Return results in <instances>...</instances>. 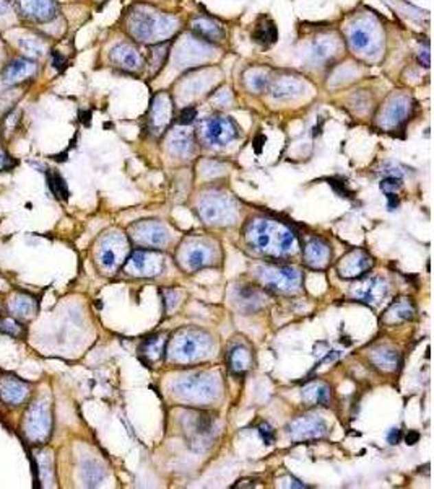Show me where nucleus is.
I'll use <instances>...</instances> for the list:
<instances>
[{"mask_svg": "<svg viewBox=\"0 0 434 489\" xmlns=\"http://www.w3.org/2000/svg\"><path fill=\"white\" fill-rule=\"evenodd\" d=\"M246 239L251 246L269 257H290L298 250V240L293 230L277 220H251L246 228Z\"/></svg>", "mask_w": 434, "mask_h": 489, "instance_id": "nucleus-1", "label": "nucleus"}, {"mask_svg": "<svg viewBox=\"0 0 434 489\" xmlns=\"http://www.w3.org/2000/svg\"><path fill=\"white\" fill-rule=\"evenodd\" d=\"M214 349V339L202 329L184 328L172 336L166 347L168 358L176 364H192L207 359Z\"/></svg>", "mask_w": 434, "mask_h": 489, "instance_id": "nucleus-2", "label": "nucleus"}, {"mask_svg": "<svg viewBox=\"0 0 434 489\" xmlns=\"http://www.w3.org/2000/svg\"><path fill=\"white\" fill-rule=\"evenodd\" d=\"M172 395L185 403H208L220 395V382L212 373H192L181 377L172 385Z\"/></svg>", "mask_w": 434, "mask_h": 489, "instance_id": "nucleus-3", "label": "nucleus"}, {"mask_svg": "<svg viewBox=\"0 0 434 489\" xmlns=\"http://www.w3.org/2000/svg\"><path fill=\"white\" fill-rule=\"evenodd\" d=\"M255 274L265 287L280 294L299 292L303 284V276L298 270L282 264H262L257 268Z\"/></svg>", "mask_w": 434, "mask_h": 489, "instance_id": "nucleus-4", "label": "nucleus"}, {"mask_svg": "<svg viewBox=\"0 0 434 489\" xmlns=\"http://www.w3.org/2000/svg\"><path fill=\"white\" fill-rule=\"evenodd\" d=\"M128 240L122 232L111 230L104 233L96 246V261L104 272H114L127 259Z\"/></svg>", "mask_w": 434, "mask_h": 489, "instance_id": "nucleus-5", "label": "nucleus"}, {"mask_svg": "<svg viewBox=\"0 0 434 489\" xmlns=\"http://www.w3.org/2000/svg\"><path fill=\"white\" fill-rule=\"evenodd\" d=\"M21 429L25 437L33 444H43L51 437L52 413L47 400H36L33 404H30L28 411L25 413Z\"/></svg>", "mask_w": 434, "mask_h": 489, "instance_id": "nucleus-6", "label": "nucleus"}, {"mask_svg": "<svg viewBox=\"0 0 434 489\" xmlns=\"http://www.w3.org/2000/svg\"><path fill=\"white\" fill-rule=\"evenodd\" d=\"M198 215L205 224L210 226H228L238 217V207L233 199L225 195H205L198 201Z\"/></svg>", "mask_w": 434, "mask_h": 489, "instance_id": "nucleus-7", "label": "nucleus"}, {"mask_svg": "<svg viewBox=\"0 0 434 489\" xmlns=\"http://www.w3.org/2000/svg\"><path fill=\"white\" fill-rule=\"evenodd\" d=\"M128 30L132 36L140 41H153L155 38H165L176 30L174 21L166 17H157L153 13L135 12L128 20Z\"/></svg>", "mask_w": 434, "mask_h": 489, "instance_id": "nucleus-8", "label": "nucleus"}, {"mask_svg": "<svg viewBox=\"0 0 434 489\" xmlns=\"http://www.w3.org/2000/svg\"><path fill=\"white\" fill-rule=\"evenodd\" d=\"M179 264L187 271H197L210 266L215 261V248L210 241L189 239L181 245L178 253Z\"/></svg>", "mask_w": 434, "mask_h": 489, "instance_id": "nucleus-9", "label": "nucleus"}, {"mask_svg": "<svg viewBox=\"0 0 434 489\" xmlns=\"http://www.w3.org/2000/svg\"><path fill=\"white\" fill-rule=\"evenodd\" d=\"M165 270V258L152 250H137L126 259L124 271L135 277H155Z\"/></svg>", "mask_w": 434, "mask_h": 489, "instance_id": "nucleus-10", "label": "nucleus"}, {"mask_svg": "<svg viewBox=\"0 0 434 489\" xmlns=\"http://www.w3.org/2000/svg\"><path fill=\"white\" fill-rule=\"evenodd\" d=\"M130 237L135 243L148 248H161L170 241V232L163 224L155 220H141L130 227Z\"/></svg>", "mask_w": 434, "mask_h": 489, "instance_id": "nucleus-11", "label": "nucleus"}, {"mask_svg": "<svg viewBox=\"0 0 434 489\" xmlns=\"http://www.w3.org/2000/svg\"><path fill=\"white\" fill-rule=\"evenodd\" d=\"M389 294V283L384 277L371 276L360 279L356 284L352 285L350 289V295L353 298H356L358 302L366 303V305L378 307L380 302L387 297Z\"/></svg>", "mask_w": 434, "mask_h": 489, "instance_id": "nucleus-12", "label": "nucleus"}, {"mask_svg": "<svg viewBox=\"0 0 434 489\" xmlns=\"http://www.w3.org/2000/svg\"><path fill=\"white\" fill-rule=\"evenodd\" d=\"M288 434L296 442L321 439L329 433V426L321 416H301L288 424Z\"/></svg>", "mask_w": 434, "mask_h": 489, "instance_id": "nucleus-13", "label": "nucleus"}, {"mask_svg": "<svg viewBox=\"0 0 434 489\" xmlns=\"http://www.w3.org/2000/svg\"><path fill=\"white\" fill-rule=\"evenodd\" d=\"M202 135L208 144L215 145H225L231 142L239 135V129L236 122L229 118H210L203 122L202 126Z\"/></svg>", "mask_w": 434, "mask_h": 489, "instance_id": "nucleus-14", "label": "nucleus"}, {"mask_svg": "<svg viewBox=\"0 0 434 489\" xmlns=\"http://www.w3.org/2000/svg\"><path fill=\"white\" fill-rule=\"evenodd\" d=\"M13 2L26 20L36 21V23H47L57 15L54 0H13Z\"/></svg>", "mask_w": 434, "mask_h": 489, "instance_id": "nucleus-15", "label": "nucleus"}, {"mask_svg": "<svg viewBox=\"0 0 434 489\" xmlns=\"http://www.w3.org/2000/svg\"><path fill=\"white\" fill-rule=\"evenodd\" d=\"M373 266V259L363 250H353L340 259L336 264V271L345 279H353V277H361L366 274Z\"/></svg>", "mask_w": 434, "mask_h": 489, "instance_id": "nucleus-16", "label": "nucleus"}, {"mask_svg": "<svg viewBox=\"0 0 434 489\" xmlns=\"http://www.w3.org/2000/svg\"><path fill=\"white\" fill-rule=\"evenodd\" d=\"M31 393L28 383L15 376H0V400L10 406L25 403Z\"/></svg>", "mask_w": 434, "mask_h": 489, "instance_id": "nucleus-17", "label": "nucleus"}, {"mask_svg": "<svg viewBox=\"0 0 434 489\" xmlns=\"http://www.w3.org/2000/svg\"><path fill=\"white\" fill-rule=\"evenodd\" d=\"M303 254L304 261H306L309 268H312V270H324L330 261L332 251L326 240L319 239V237H311L306 241V245H304Z\"/></svg>", "mask_w": 434, "mask_h": 489, "instance_id": "nucleus-18", "label": "nucleus"}, {"mask_svg": "<svg viewBox=\"0 0 434 489\" xmlns=\"http://www.w3.org/2000/svg\"><path fill=\"white\" fill-rule=\"evenodd\" d=\"M38 65L33 59H28V57H19V59H13L10 64L7 65L5 70H3L2 80L7 85H15V83H20L26 80V78L33 77L36 74Z\"/></svg>", "mask_w": 434, "mask_h": 489, "instance_id": "nucleus-19", "label": "nucleus"}, {"mask_svg": "<svg viewBox=\"0 0 434 489\" xmlns=\"http://www.w3.org/2000/svg\"><path fill=\"white\" fill-rule=\"evenodd\" d=\"M171 101L168 95H157L150 107V126L153 132H161L171 121Z\"/></svg>", "mask_w": 434, "mask_h": 489, "instance_id": "nucleus-20", "label": "nucleus"}, {"mask_svg": "<svg viewBox=\"0 0 434 489\" xmlns=\"http://www.w3.org/2000/svg\"><path fill=\"white\" fill-rule=\"evenodd\" d=\"M8 312L16 320H31L38 312V302L33 295L16 292L8 301Z\"/></svg>", "mask_w": 434, "mask_h": 489, "instance_id": "nucleus-21", "label": "nucleus"}, {"mask_svg": "<svg viewBox=\"0 0 434 489\" xmlns=\"http://www.w3.org/2000/svg\"><path fill=\"white\" fill-rule=\"evenodd\" d=\"M111 61L126 70H135L140 65V56L134 47L128 46L126 43H119L109 52Z\"/></svg>", "mask_w": 434, "mask_h": 489, "instance_id": "nucleus-22", "label": "nucleus"}, {"mask_svg": "<svg viewBox=\"0 0 434 489\" xmlns=\"http://www.w3.org/2000/svg\"><path fill=\"white\" fill-rule=\"evenodd\" d=\"M415 315V305L411 303L410 298H398L392 303L391 307L385 310L382 316V321L385 325H397L402 321L411 320Z\"/></svg>", "mask_w": 434, "mask_h": 489, "instance_id": "nucleus-23", "label": "nucleus"}, {"mask_svg": "<svg viewBox=\"0 0 434 489\" xmlns=\"http://www.w3.org/2000/svg\"><path fill=\"white\" fill-rule=\"evenodd\" d=\"M34 460H36L38 466V478L41 481L43 488H51L54 486L56 477H54V458H52V453L46 448H41V450L34 452Z\"/></svg>", "mask_w": 434, "mask_h": 489, "instance_id": "nucleus-24", "label": "nucleus"}, {"mask_svg": "<svg viewBox=\"0 0 434 489\" xmlns=\"http://www.w3.org/2000/svg\"><path fill=\"white\" fill-rule=\"evenodd\" d=\"M168 149L176 157H189L194 152V149H196L194 135L189 131H174L171 134L170 142H168Z\"/></svg>", "mask_w": 434, "mask_h": 489, "instance_id": "nucleus-25", "label": "nucleus"}, {"mask_svg": "<svg viewBox=\"0 0 434 489\" xmlns=\"http://www.w3.org/2000/svg\"><path fill=\"white\" fill-rule=\"evenodd\" d=\"M228 365L234 373H246L252 365V352L244 345L233 346L228 352Z\"/></svg>", "mask_w": 434, "mask_h": 489, "instance_id": "nucleus-26", "label": "nucleus"}, {"mask_svg": "<svg viewBox=\"0 0 434 489\" xmlns=\"http://www.w3.org/2000/svg\"><path fill=\"white\" fill-rule=\"evenodd\" d=\"M301 398H303V403L308 404V406L327 404L330 400V389L329 385L322 382H312L301 391Z\"/></svg>", "mask_w": 434, "mask_h": 489, "instance_id": "nucleus-27", "label": "nucleus"}, {"mask_svg": "<svg viewBox=\"0 0 434 489\" xmlns=\"http://www.w3.org/2000/svg\"><path fill=\"white\" fill-rule=\"evenodd\" d=\"M165 347L166 341L163 334H157V336L145 339L144 345L140 347V358L145 360V364L157 362V360L165 356Z\"/></svg>", "mask_w": 434, "mask_h": 489, "instance_id": "nucleus-28", "label": "nucleus"}, {"mask_svg": "<svg viewBox=\"0 0 434 489\" xmlns=\"http://www.w3.org/2000/svg\"><path fill=\"white\" fill-rule=\"evenodd\" d=\"M371 362H373L379 370L384 372H393L398 369L400 364V356L397 351L391 349V347H379V349L373 351L371 354Z\"/></svg>", "mask_w": 434, "mask_h": 489, "instance_id": "nucleus-29", "label": "nucleus"}, {"mask_svg": "<svg viewBox=\"0 0 434 489\" xmlns=\"http://www.w3.org/2000/svg\"><path fill=\"white\" fill-rule=\"evenodd\" d=\"M348 38H350V44H352L353 50L360 51V52H366L374 43L371 28H367V25H365V23H356L355 26H352Z\"/></svg>", "mask_w": 434, "mask_h": 489, "instance_id": "nucleus-30", "label": "nucleus"}, {"mask_svg": "<svg viewBox=\"0 0 434 489\" xmlns=\"http://www.w3.org/2000/svg\"><path fill=\"white\" fill-rule=\"evenodd\" d=\"M409 100L407 98H396L391 103V107L387 108L384 118V124L389 127L398 126L402 121L407 120V114H409Z\"/></svg>", "mask_w": 434, "mask_h": 489, "instance_id": "nucleus-31", "label": "nucleus"}, {"mask_svg": "<svg viewBox=\"0 0 434 489\" xmlns=\"http://www.w3.org/2000/svg\"><path fill=\"white\" fill-rule=\"evenodd\" d=\"M214 422L212 417L205 413H192L187 416V431H190L196 437H205L210 434Z\"/></svg>", "mask_w": 434, "mask_h": 489, "instance_id": "nucleus-32", "label": "nucleus"}, {"mask_svg": "<svg viewBox=\"0 0 434 489\" xmlns=\"http://www.w3.org/2000/svg\"><path fill=\"white\" fill-rule=\"evenodd\" d=\"M239 298V307L244 308L246 312H255L259 310L260 307L264 305V295L259 290L252 289V287H242L238 292Z\"/></svg>", "mask_w": 434, "mask_h": 489, "instance_id": "nucleus-33", "label": "nucleus"}, {"mask_svg": "<svg viewBox=\"0 0 434 489\" xmlns=\"http://www.w3.org/2000/svg\"><path fill=\"white\" fill-rule=\"evenodd\" d=\"M106 477V470L103 468V465H100L98 461L95 460H88L82 466V479L85 481L87 486L95 488L103 481Z\"/></svg>", "mask_w": 434, "mask_h": 489, "instance_id": "nucleus-34", "label": "nucleus"}, {"mask_svg": "<svg viewBox=\"0 0 434 489\" xmlns=\"http://www.w3.org/2000/svg\"><path fill=\"white\" fill-rule=\"evenodd\" d=\"M252 39L259 44H273L278 39V30L273 21H267V23L257 25L255 32L252 33Z\"/></svg>", "mask_w": 434, "mask_h": 489, "instance_id": "nucleus-35", "label": "nucleus"}, {"mask_svg": "<svg viewBox=\"0 0 434 489\" xmlns=\"http://www.w3.org/2000/svg\"><path fill=\"white\" fill-rule=\"evenodd\" d=\"M194 32L201 38L208 39V41H218V39L223 36V32H221L220 26L208 20H197L196 23H194Z\"/></svg>", "mask_w": 434, "mask_h": 489, "instance_id": "nucleus-36", "label": "nucleus"}, {"mask_svg": "<svg viewBox=\"0 0 434 489\" xmlns=\"http://www.w3.org/2000/svg\"><path fill=\"white\" fill-rule=\"evenodd\" d=\"M19 44H20V50L23 51V54L28 57V59H38V57H43L44 51H46L44 43L39 41L38 38H33V36L20 38Z\"/></svg>", "mask_w": 434, "mask_h": 489, "instance_id": "nucleus-37", "label": "nucleus"}, {"mask_svg": "<svg viewBox=\"0 0 434 489\" xmlns=\"http://www.w3.org/2000/svg\"><path fill=\"white\" fill-rule=\"evenodd\" d=\"M301 85L296 80L291 78H283V80L277 82L275 88H273V96L275 98H290L295 94H298Z\"/></svg>", "mask_w": 434, "mask_h": 489, "instance_id": "nucleus-38", "label": "nucleus"}, {"mask_svg": "<svg viewBox=\"0 0 434 489\" xmlns=\"http://www.w3.org/2000/svg\"><path fill=\"white\" fill-rule=\"evenodd\" d=\"M47 183H49L51 191L54 193L56 197H59V199H67V197H69L67 184H65L64 178H62L59 173H49V175H47Z\"/></svg>", "mask_w": 434, "mask_h": 489, "instance_id": "nucleus-39", "label": "nucleus"}, {"mask_svg": "<svg viewBox=\"0 0 434 489\" xmlns=\"http://www.w3.org/2000/svg\"><path fill=\"white\" fill-rule=\"evenodd\" d=\"M0 333L19 338L25 333V329L23 326L16 321V318H2L0 320Z\"/></svg>", "mask_w": 434, "mask_h": 489, "instance_id": "nucleus-40", "label": "nucleus"}, {"mask_svg": "<svg viewBox=\"0 0 434 489\" xmlns=\"http://www.w3.org/2000/svg\"><path fill=\"white\" fill-rule=\"evenodd\" d=\"M400 188H402L400 176H387V178H384L382 182H380V189H382L385 195H389V193H397Z\"/></svg>", "mask_w": 434, "mask_h": 489, "instance_id": "nucleus-41", "label": "nucleus"}, {"mask_svg": "<svg viewBox=\"0 0 434 489\" xmlns=\"http://www.w3.org/2000/svg\"><path fill=\"white\" fill-rule=\"evenodd\" d=\"M196 118H197V109L194 107H187V108H184L183 111H181L178 122L181 126H189V124H192L194 121H196Z\"/></svg>", "mask_w": 434, "mask_h": 489, "instance_id": "nucleus-42", "label": "nucleus"}, {"mask_svg": "<svg viewBox=\"0 0 434 489\" xmlns=\"http://www.w3.org/2000/svg\"><path fill=\"white\" fill-rule=\"evenodd\" d=\"M259 434L267 446H270V444L275 440V433H273V429L267 424V422H264V424L259 426Z\"/></svg>", "mask_w": 434, "mask_h": 489, "instance_id": "nucleus-43", "label": "nucleus"}, {"mask_svg": "<svg viewBox=\"0 0 434 489\" xmlns=\"http://www.w3.org/2000/svg\"><path fill=\"white\" fill-rule=\"evenodd\" d=\"M278 486L280 488H298V489H306L308 486L304 483H301L299 479H296L293 477H283L278 479Z\"/></svg>", "mask_w": 434, "mask_h": 489, "instance_id": "nucleus-44", "label": "nucleus"}, {"mask_svg": "<svg viewBox=\"0 0 434 489\" xmlns=\"http://www.w3.org/2000/svg\"><path fill=\"white\" fill-rule=\"evenodd\" d=\"M267 85H269V78L265 76H262V74H260V76H254V78L251 80V87L254 88V90H257V91L265 90V88H267Z\"/></svg>", "mask_w": 434, "mask_h": 489, "instance_id": "nucleus-45", "label": "nucleus"}, {"mask_svg": "<svg viewBox=\"0 0 434 489\" xmlns=\"http://www.w3.org/2000/svg\"><path fill=\"white\" fill-rule=\"evenodd\" d=\"M13 165L12 158L8 157V153L3 151V149H0V171L8 170Z\"/></svg>", "mask_w": 434, "mask_h": 489, "instance_id": "nucleus-46", "label": "nucleus"}, {"mask_svg": "<svg viewBox=\"0 0 434 489\" xmlns=\"http://www.w3.org/2000/svg\"><path fill=\"white\" fill-rule=\"evenodd\" d=\"M389 444H392V446H396V444L400 442V431L398 429H391V433L387 435Z\"/></svg>", "mask_w": 434, "mask_h": 489, "instance_id": "nucleus-47", "label": "nucleus"}, {"mask_svg": "<svg viewBox=\"0 0 434 489\" xmlns=\"http://www.w3.org/2000/svg\"><path fill=\"white\" fill-rule=\"evenodd\" d=\"M12 10V6L8 0H0V17H7Z\"/></svg>", "mask_w": 434, "mask_h": 489, "instance_id": "nucleus-48", "label": "nucleus"}, {"mask_svg": "<svg viewBox=\"0 0 434 489\" xmlns=\"http://www.w3.org/2000/svg\"><path fill=\"white\" fill-rule=\"evenodd\" d=\"M387 199H389V210H396L398 207V197L396 193H389Z\"/></svg>", "mask_w": 434, "mask_h": 489, "instance_id": "nucleus-49", "label": "nucleus"}, {"mask_svg": "<svg viewBox=\"0 0 434 489\" xmlns=\"http://www.w3.org/2000/svg\"><path fill=\"white\" fill-rule=\"evenodd\" d=\"M418 439H420V434L415 433V431H410V433L407 434V437H405L407 444H409V446H415V444L418 442Z\"/></svg>", "mask_w": 434, "mask_h": 489, "instance_id": "nucleus-50", "label": "nucleus"}, {"mask_svg": "<svg viewBox=\"0 0 434 489\" xmlns=\"http://www.w3.org/2000/svg\"><path fill=\"white\" fill-rule=\"evenodd\" d=\"M262 142H265V135H257V139L254 142V147H255L257 153H260V151H262Z\"/></svg>", "mask_w": 434, "mask_h": 489, "instance_id": "nucleus-51", "label": "nucleus"}, {"mask_svg": "<svg viewBox=\"0 0 434 489\" xmlns=\"http://www.w3.org/2000/svg\"><path fill=\"white\" fill-rule=\"evenodd\" d=\"M54 64H56V67H59V69H62L65 65V59H62L59 52H54Z\"/></svg>", "mask_w": 434, "mask_h": 489, "instance_id": "nucleus-52", "label": "nucleus"}]
</instances>
